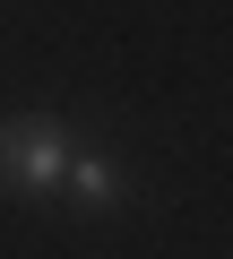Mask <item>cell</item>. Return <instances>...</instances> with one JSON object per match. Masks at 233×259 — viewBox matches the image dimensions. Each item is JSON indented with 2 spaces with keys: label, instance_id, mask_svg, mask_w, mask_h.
<instances>
[{
  "label": "cell",
  "instance_id": "1",
  "mask_svg": "<svg viewBox=\"0 0 233 259\" xmlns=\"http://www.w3.org/2000/svg\"><path fill=\"white\" fill-rule=\"evenodd\" d=\"M69 130L52 121V112H9L0 121V190L9 199H52L61 190V173H69Z\"/></svg>",
  "mask_w": 233,
  "mask_h": 259
},
{
  "label": "cell",
  "instance_id": "2",
  "mask_svg": "<svg viewBox=\"0 0 233 259\" xmlns=\"http://www.w3.org/2000/svg\"><path fill=\"white\" fill-rule=\"evenodd\" d=\"M69 207H86V216H104V207H121V164H104V156H69Z\"/></svg>",
  "mask_w": 233,
  "mask_h": 259
}]
</instances>
